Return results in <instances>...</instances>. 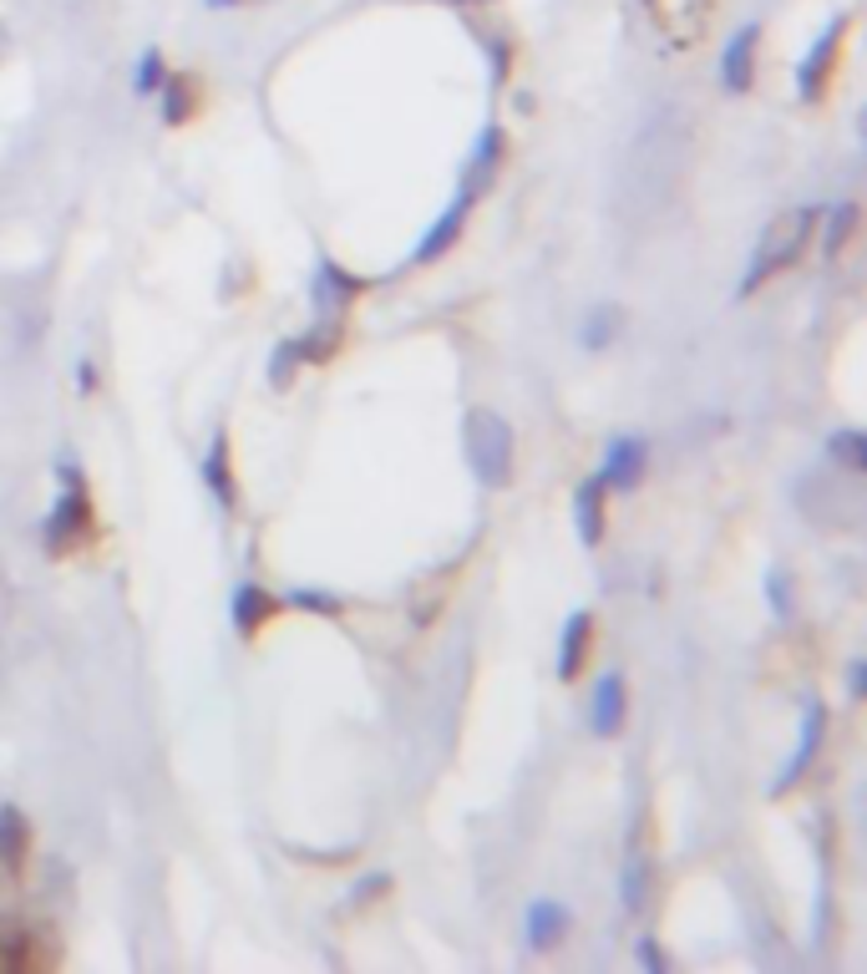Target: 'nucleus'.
Returning <instances> with one entry per match:
<instances>
[{
	"label": "nucleus",
	"mask_w": 867,
	"mask_h": 974,
	"mask_svg": "<svg viewBox=\"0 0 867 974\" xmlns=\"http://www.w3.org/2000/svg\"><path fill=\"white\" fill-rule=\"evenodd\" d=\"M158 92H162V122L183 127L193 118V76H168Z\"/></svg>",
	"instance_id": "aec40b11"
},
{
	"label": "nucleus",
	"mask_w": 867,
	"mask_h": 974,
	"mask_svg": "<svg viewBox=\"0 0 867 974\" xmlns=\"http://www.w3.org/2000/svg\"><path fill=\"white\" fill-rule=\"evenodd\" d=\"M26 817L15 807H0V868L5 873H21V863H26Z\"/></svg>",
	"instance_id": "f3484780"
},
{
	"label": "nucleus",
	"mask_w": 867,
	"mask_h": 974,
	"mask_svg": "<svg viewBox=\"0 0 867 974\" xmlns=\"http://www.w3.org/2000/svg\"><path fill=\"white\" fill-rule=\"evenodd\" d=\"M76 381H82V391H91V386H97V370H91V361H76Z\"/></svg>",
	"instance_id": "c756f323"
},
{
	"label": "nucleus",
	"mask_w": 867,
	"mask_h": 974,
	"mask_svg": "<svg viewBox=\"0 0 867 974\" xmlns=\"http://www.w3.org/2000/svg\"><path fill=\"white\" fill-rule=\"evenodd\" d=\"M97 518H91V498H87V477L76 462H66V487H61V502L46 518V553H72L76 544H87Z\"/></svg>",
	"instance_id": "7ed1b4c3"
},
{
	"label": "nucleus",
	"mask_w": 867,
	"mask_h": 974,
	"mask_svg": "<svg viewBox=\"0 0 867 974\" xmlns=\"http://www.w3.org/2000/svg\"><path fill=\"white\" fill-rule=\"evenodd\" d=\"M619 899H624V909H630V914H645V903H649V857L645 853H630V857H624Z\"/></svg>",
	"instance_id": "a211bd4d"
},
{
	"label": "nucleus",
	"mask_w": 867,
	"mask_h": 974,
	"mask_svg": "<svg viewBox=\"0 0 867 974\" xmlns=\"http://www.w3.org/2000/svg\"><path fill=\"white\" fill-rule=\"evenodd\" d=\"M624 716H630V691H624V675L619 670H603L588 691V731L594 736H619L624 731Z\"/></svg>",
	"instance_id": "6e6552de"
},
{
	"label": "nucleus",
	"mask_w": 867,
	"mask_h": 974,
	"mask_svg": "<svg viewBox=\"0 0 867 974\" xmlns=\"http://www.w3.org/2000/svg\"><path fill=\"white\" fill-rule=\"evenodd\" d=\"M508 162V137H502L498 122H487L483 133H477V143H472V158H467V173H462V188L477 198V193L498 178V168Z\"/></svg>",
	"instance_id": "9d476101"
},
{
	"label": "nucleus",
	"mask_w": 867,
	"mask_h": 974,
	"mask_svg": "<svg viewBox=\"0 0 867 974\" xmlns=\"http://www.w3.org/2000/svg\"><path fill=\"white\" fill-rule=\"evenodd\" d=\"M853 223H857V204H832V214H827V234H822L827 259H838V254L847 249V239H853Z\"/></svg>",
	"instance_id": "4be33fe9"
},
{
	"label": "nucleus",
	"mask_w": 867,
	"mask_h": 974,
	"mask_svg": "<svg viewBox=\"0 0 867 974\" xmlns=\"http://www.w3.org/2000/svg\"><path fill=\"white\" fill-rule=\"evenodd\" d=\"M472 204H477V198H472L467 188H456V198H452V204H447V208H441V214H437V223H431L427 234H422V244H416V249H412V265H437L441 254L452 249L456 239H462V229H467Z\"/></svg>",
	"instance_id": "1a4fd4ad"
},
{
	"label": "nucleus",
	"mask_w": 867,
	"mask_h": 974,
	"mask_svg": "<svg viewBox=\"0 0 867 974\" xmlns=\"http://www.w3.org/2000/svg\"><path fill=\"white\" fill-rule=\"evenodd\" d=\"M811 229H817V208H811V204L786 208V214H777V219L766 223L761 244H756V254H750L746 275H741V295L761 290V284H766V280H777V275H786V269H792L796 259L807 254Z\"/></svg>",
	"instance_id": "f257e3e1"
},
{
	"label": "nucleus",
	"mask_w": 867,
	"mask_h": 974,
	"mask_svg": "<svg viewBox=\"0 0 867 974\" xmlns=\"http://www.w3.org/2000/svg\"><path fill=\"white\" fill-rule=\"evenodd\" d=\"M619 325H624V311L619 305H594V311L584 315V345L588 351H603V345H614L619 340Z\"/></svg>",
	"instance_id": "6ab92c4d"
},
{
	"label": "nucleus",
	"mask_w": 867,
	"mask_h": 974,
	"mask_svg": "<svg viewBox=\"0 0 867 974\" xmlns=\"http://www.w3.org/2000/svg\"><path fill=\"white\" fill-rule=\"evenodd\" d=\"M168 82V66H162V51L158 46H147L143 51V61H137V97H158V87Z\"/></svg>",
	"instance_id": "b1692460"
},
{
	"label": "nucleus",
	"mask_w": 867,
	"mask_h": 974,
	"mask_svg": "<svg viewBox=\"0 0 867 974\" xmlns=\"http://www.w3.org/2000/svg\"><path fill=\"white\" fill-rule=\"evenodd\" d=\"M645 467H649V442L639 431H630V437H614V442L603 447L599 477L609 492H634V487L645 483Z\"/></svg>",
	"instance_id": "39448f33"
},
{
	"label": "nucleus",
	"mask_w": 867,
	"mask_h": 974,
	"mask_svg": "<svg viewBox=\"0 0 867 974\" xmlns=\"http://www.w3.org/2000/svg\"><path fill=\"white\" fill-rule=\"evenodd\" d=\"M766 599H771V614H777V620L792 614V579H786V569H771V574H766Z\"/></svg>",
	"instance_id": "a878e982"
},
{
	"label": "nucleus",
	"mask_w": 867,
	"mask_h": 974,
	"mask_svg": "<svg viewBox=\"0 0 867 974\" xmlns=\"http://www.w3.org/2000/svg\"><path fill=\"white\" fill-rule=\"evenodd\" d=\"M847 695H853V701H863V695H867V665L863 660L847 665Z\"/></svg>",
	"instance_id": "c85d7f7f"
},
{
	"label": "nucleus",
	"mask_w": 867,
	"mask_h": 974,
	"mask_svg": "<svg viewBox=\"0 0 867 974\" xmlns=\"http://www.w3.org/2000/svg\"><path fill=\"white\" fill-rule=\"evenodd\" d=\"M822 736H827V706L822 701H807V710H802V731H796V752L786 756V767H781L777 777V798H786L802 777H807V767L817 762V752H822Z\"/></svg>",
	"instance_id": "423d86ee"
},
{
	"label": "nucleus",
	"mask_w": 867,
	"mask_h": 974,
	"mask_svg": "<svg viewBox=\"0 0 867 974\" xmlns=\"http://www.w3.org/2000/svg\"><path fill=\"white\" fill-rule=\"evenodd\" d=\"M842 31H847V15H838L832 26L811 41V51L802 57V66H796V92H802V102H817L827 92V82H832V66H838V46H842Z\"/></svg>",
	"instance_id": "0eeeda50"
},
{
	"label": "nucleus",
	"mask_w": 867,
	"mask_h": 974,
	"mask_svg": "<svg viewBox=\"0 0 867 974\" xmlns=\"http://www.w3.org/2000/svg\"><path fill=\"white\" fill-rule=\"evenodd\" d=\"M756 41H761V26H741L725 41L721 51V82L731 97H741V92H750V82H756Z\"/></svg>",
	"instance_id": "9b49d317"
},
{
	"label": "nucleus",
	"mask_w": 867,
	"mask_h": 974,
	"mask_svg": "<svg viewBox=\"0 0 867 974\" xmlns=\"http://www.w3.org/2000/svg\"><path fill=\"white\" fill-rule=\"evenodd\" d=\"M569 909H563L559 899H538L528 903V949L533 954H548V949H559L563 945V934H569Z\"/></svg>",
	"instance_id": "ddd939ff"
},
{
	"label": "nucleus",
	"mask_w": 867,
	"mask_h": 974,
	"mask_svg": "<svg viewBox=\"0 0 867 974\" xmlns=\"http://www.w3.org/2000/svg\"><path fill=\"white\" fill-rule=\"evenodd\" d=\"M827 458L842 462V467H853V473H863L867 467V437L857 427H842L827 437Z\"/></svg>",
	"instance_id": "412c9836"
},
{
	"label": "nucleus",
	"mask_w": 867,
	"mask_h": 974,
	"mask_svg": "<svg viewBox=\"0 0 867 974\" xmlns=\"http://www.w3.org/2000/svg\"><path fill=\"white\" fill-rule=\"evenodd\" d=\"M381 888H391V873H370V878H361V884H355V903L381 899Z\"/></svg>",
	"instance_id": "cd10ccee"
},
{
	"label": "nucleus",
	"mask_w": 867,
	"mask_h": 974,
	"mask_svg": "<svg viewBox=\"0 0 867 974\" xmlns=\"http://www.w3.org/2000/svg\"><path fill=\"white\" fill-rule=\"evenodd\" d=\"M462 447H467V467L483 487H508L513 483V427L502 422L492 406H472L462 422Z\"/></svg>",
	"instance_id": "f03ea898"
},
{
	"label": "nucleus",
	"mask_w": 867,
	"mask_h": 974,
	"mask_svg": "<svg viewBox=\"0 0 867 974\" xmlns=\"http://www.w3.org/2000/svg\"><path fill=\"white\" fill-rule=\"evenodd\" d=\"M361 290H366V280H361V275L340 269L330 254H320V265H315V280H309V300H315V315H320V320H340V315H345V305H351Z\"/></svg>",
	"instance_id": "20e7f679"
},
{
	"label": "nucleus",
	"mask_w": 867,
	"mask_h": 974,
	"mask_svg": "<svg viewBox=\"0 0 867 974\" xmlns=\"http://www.w3.org/2000/svg\"><path fill=\"white\" fill-rule=\"evenodd\" d=\"M588 645H594V614L574 609L563 620V640H559V680H578V670L588 660Z\"/></svg>",
	"instance_id": "2eb2a0df"
},
{
	"label": "nucleus",
	"mask_w": 867,
	"mask_h": 974,
	"mask_svg": "<svg viewBox=\"0 0 867 974\" xmlns=\"http://www.w3.org/2000/svg\"><path fill=\"white\" fill-rule=\"evenodd\" d=\"M274 614H280V599H274L265 584H239V589H234V630L244 640L259 635Z\"/></svg>",
	"instance_id": "4468645a"
},
{
	"label": "nucleus",
	"mask_w": 867,
	"mask_h": 974,
	"mask_svg": "<svg viewBox=\"0 0 867 974\" xmlns=\"http://www.w3.org/2000/svg\"><path fill=\"white\" fill-rule=\"evenodd\" d=\"M300 366H305V351H300V340H284L280 351H274V361H269V381L284 391V386L294 381V370H300Z\"/></svg>",
	"instance_id": "393cba45"
},
{
	"label": "nucleus",
	"mask_w": 867,
	"mask_h": 974,
	"mask_svg": "<svg viewBox=\"0 0 867 974\" xmlns=\"http://www.w3.org/2000/svg\"><path fill=\"white\" fill-rule=\"evenodd\" d=\"M280 605L284 609H309V614H325V620H340V614H345V605H340L335 594H325V589H290Z\"/></svg>",
	"instance_id": "5701e85b"
},
{
	"label": "nucleus",
	"mask_w": 867,
	"mask_h": 974,
	"mask_svg": "<svg viewBox=\"0 0 867 974\" xmlns=\"http://www.w3.org/2000/svg\"><path fill=\"white\" fill-rule=\"evenodd\" d=\"M603 498H609V487H603L599 473L584 477L578 492H574V528H578V538H584L588 548L603 538Z\"/></svg>",
	"instance_id": "dca6fc26"
},
{
	"label": "nucleus",
	"mask_w": 867,
	"mask_h": 974,
	"mask_svg": "<svg viewBox=\"0 0 867 974\" xmlns=\"http://www.w3.org/2000/svg\"><path fill=\"white\" fill-rule=\"evenodd\" d=\"M634 960L645 964L649 974H664V970H670V960H664L660 945H655V934H639V945H634Z\"/></svg>",
	"instance_id": "bb28decb"
},
{
	"label": "nucleus",
	"mask_w": 867,
	"mask_h": 974,
	"mask_svg": "<svg viewBox=\"0 0 867 974\" xmlns=\"http://www.w3.org/2000/svg\"><path fill=\"white\" fill-rule=\"evenodd\" d=\"M204 483H208V498L219 502L223 513L239 508V492H234V462H229V431H213V442L204 452Z\"/></svg>",
	"instance_id": "f8f14e48"
}]
</instances>
